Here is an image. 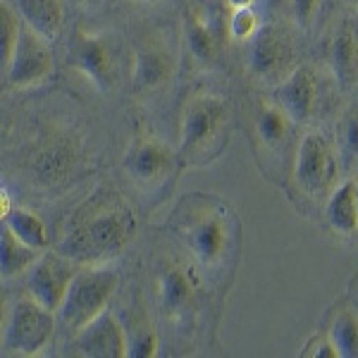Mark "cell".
<instances>
[{
	"label": "cell",
	"mask_w": 358,
	"mask_h": 358,
	"mask_svg": "<svg viewBox=\"0 0 358 358\" xmlns=\"http://www.w3.org/2000/svg\"><path fill=\"white\" fill-rule=\"evenodd\" d=\"M136 234V217L113 189H98L74 210L57 253L82 265H98L120 253Z\"/></svg>",
	"instance_id": "6da1fadb"
},
{
	"label": "cell",
	"mask_w": 358,
	"mask_h": 358,
	"mask_svg": "<svg viewBox=\"0 0 358 358\" xmlns=\"http://www.w3.org/2000/svg\"><path fill=\"white\" fill-rule=\"evenodd\" d=\"M232 217L224 208L213 199L196 194L187 199L177 210L175 232L192 256L206 268H217L224 263L232 244Z\"/></svg>",
	"instance_id": "7a4b0ae2"
},
{
	"label": "cell",
	"mask_w": 358,
	"mask_h": 358,
	"mask_svg": "<svg viewBox=\"0 0 358 358\" xmlns=\"http://www.w3.org/2000/svg\"><path fill=\"white\" fill-rule=\"evenodd\" d=\"M229 110L224 98L215 94H199L189 98L182 115L177 158L192 165H203L224 148L227 141Z\"/></svg>",
	"instance_id": "3957f363"
},
{
	"label": "cell",
	"mask_w": 358,
	"mask_h": 358,
	"mask_svg": "<svg viewBox=\"0 0 358 358\" xmlns=\"http://www.w3.org/2000/svg\"><path fill=\"white\" fill-rule=\"evenodd\" d=\"M67 60L96 89L108 91L120 82V74H122V38L108 29H103V31L74 29L69 34Z\"/></svg>",
	"instance_id": "277c9868"
},
{
	"label": "cell",
	"mask_w": 358,
	"mask_h": 358,
	"mask_svg": "<svg viewBox=\"0 0 358 358\" xmlns=\"http://www.w3.org/2000/svg\"><path fill=\"white\" fill-rule=\"evenodd\" d=\"M115 289H117V273L113 268L91 265V268L77 270L65 294V301L57 310L62 327L72 334L79 332L86 322H91L110 306Z\"/></svg>",
	"instance_id": "5b68a950"
},
{
	"label": "cell",
	"mask_w": 358,
	"mask_h": 358,
	"mask_svg": "<svg viewBox=\"0 0 358 358\" xmlns=\"http://www.w3.org/2000/svg\"><path fill=\"white\" fill-rule=\"evenodd\" d=\"M55 332V313L38 306L31 296L20 299L8 310L0 349L15 356H36Z\"/></svg>",
	"instance_id": "8992f818"
},
{
	"label": "cell",
	"mask_w": 358,
	"mask_h": 358,
	"mask_svg": "<svg viewBox=\"0 0 358 358\" xmlns=\"http://www.w3.org/2000/svg\"><path fill=\"white\" fill-rule=\"evenodd\" d=\"M50 72H53L50 41L22 22L13 57H10V65L5 69V79L15 89H29V86L45 82Z\"/></svg>",
	"instance_id": "52a82bcc"
},
{
	"label": "cell",
	"mask_w": 358,
	"mask_h": 358,
	"mask_svg": "<svg viewBox=\"0 0 358 358\" xmlns=\"http://www.w3.org/2000/svg\"><path fill=\"white\" fill-rule=\"evenodd\" d=\"M177 153L160 138H136L124 155V172L136 187L155 192L175 175Z\"/></svg>",
	"instance_id": "ba28073f"
},
{
	"label": "cell",
	"mask_w": 358,
	"mask_h": 358,
	"mask_svg": "<svg viewBox=\"0 0 358 358\" xmlns=\"http://www.w3.org/2000/svg\"><path fill=\"white\" fill-rule=\"evenodd\" d=\"M337 177V163H334L332 146L322 134L310 131L301 138L294 163V182L303 194L322 196L330 189Z\"/></svg>",
	"instance_id": "9c48e42d"
},
{
	"label": "cell",
	"mask_w": 358,
	"mask_h": 358,
	"mask_svg": "<svg viewBox=\"0 0 358 358\" xmlns=\"http://www.w3.org/2000/svg\"><path fill=\"white\" fill-rule=\"evenodd\" d=\"M246 65L251 77L261 79V82H282L296 67L294 65V48L289 38L273 27L258 29L248 38Z\"/></svg>",
	"instance_id": "30bf717a"
},
{
	"label": "cell",
	"mask_w": 358,
	"mask_h": 358,
	"mask_svg": "<svg viewBox=\"0 0 358 358\" xmlns=\"http://www.w3.org/2000/svg\"><path fill=\"white\" fill-rule=\"evenodd\" d=\"M77 273L74 261H69L62 253H45L29 268L27 292L38 306H43L50 313L60 310L65 294L72 285V277Z\"/></svg>",
	"instance_id": "8fae6325"
},
{
	"label": "cell",
	"mask_w": 358,
	"mask_h": 358,
	"mask_svg": "<svg viewBox=\"0 0 358 358\" xmlns=\"http://www.w3.org/2000/svg\"><path fill=\"white\" fill-rule=\"evenodd\" d=\"M74 351L89 358H127V330L113 315V310H103L91 322H86L79 332H74Z\"/></svg>",
	"instance_id": "7c38bea8"
},
{
	"label": "cell",
	"mask_w": 358,
	"mask_h": 358,
	"mask_svg": "<svg viewBox=\"0 0 358 358\" xmlns=\"http://www.w3.org/2000/svg\"><path fill=\"white\" fill-rule=\"evenodd\" d=\"M175 77V55L158 36H146L134 45L131 82L136 91H153Z\"/></svg>",
	"instance_id": "4fadbf2b"
},
{
	"label": "cell",
	"mask_w": 358,
	"mask_h": 358,
	"mask_svg": "<svg viewBox=\"0 0 358 358\" xmlns=\"http://www.w3.org/2000/svg\"><path fill=\"white\" fill-rule=\"evenodd\" d=\"M275 103L292 117V122H306L315 110L317 82L310 67L296 65L275 89Z\"/></svg>",
	"instance_id": "5bb4252c"
},
{
	"label": "cell",
	"mask_w": 358,
	"mask_h": 358,
	"mask_svg": "<svg viewBox=\"0 0 358 358\" xmlns=\"http://www.w3.org/2000/svg\"><path fill=\"white\" fill-rule=\"evenodd\" d=\"M330 67L342 89H351L358 82V34L351 27H342L330 41Z\"/></svg>",
	"instance_id": "9a60e30c"
},
{
	"label": "cell",
	"mask_w": 358,
	"mask_h": 358,
	"mask_svg": "<svg viewBox=\"0 0 358 358\" xmlns=\"http://www.w3.org/2000/svg\"><path fill=\"white\" fill-rule=\"evenodd\" d=\"M15 8L24 24L48 41H55L65 22V0H17Z\"/></svg>",
	"instance_id": "2e32d148"
},
{
	"label": "cell",
	"mask_w": 358,
	"mask_h": 358,
	"mask_svg": "<svg viewBox=\"0 0 358 358\" xmlns=\"http://www.w3.org/2000/svg\"><path fill=\"white\" fill-rule=\"evenodd\" d=\"M194 280L189 270L179 265H167L158 275V299L165 313H182L194 299Z\"/></svg>",
	"instance_id": "e0dca14e"
},
{
	"label": "cell",
	"mask_w": 358,
	"mask_h": 358,
	"mask_svg": "<svg viewBox=\"0 0 358 358\" xmlns=\"http://www.w3.org/2000/svg\"><path fill=\"white\" fill-rule=\"evenodd\" d=\"M325 215L330 227L337 234H356L358 232V199H356V179H346L327 196Z\"/></svg>",
	"instance_id": "ac0fdd59"
},
{
	"label": "cell",
	"mask_w": 358,
	"mask_h": 358,
	"mask_svg": "<svg viewBox=\"0 0 358 358\" xmlns=\"http://www.w3.org/2000/svg\"><path fill=\"white\" fill-rule=\"evenodd\" d=\"M38 248H31L17 236L13 229L0 220V277H17L29 273L34 263L38 261Z\"/></svg>",
	"instance_id": "d6986e66"
},
{
	"label": "cell",
	"mask_w": 358,
	"mask_h": 358,
	"mask_svg": "<svg viewBox=\"0 0 358 358\" xmlns=\"http://www.w3.org/2000/svg\"><path fill=\"white\" fill-rule=\"evenodd\" d=\"M184 38H187L192 55L201 65H215L217 55H220V41H217L210 22L196 13H187V17H184Z\"/></svg>",
	"instance_id": "ffe728a7"
},
{
	"label": "cell",
	"mask_w": 358,
	"mask_h": 358,
	"mask_svg": "<svg viewBox=\"0 0 358 358\" xmlns=\"http://www.w3.org/2000/svg\"><path fill=\"white\" fill-rule=\"evenodd\" d=\"M292 134V117L277 103H265L256 115V136L268 151H280Z\"/></svg>",
	"instance_id": "44dd1931"
},
{
	"label": "cell",
	"mask_w": 358,
	"mask_h": 358,
	"mask_svg": "<svg viewBox=\"0 0 358 358\" xmlns=\"http://www.w3.org/2000/svg\"><path fill=\"white\" fill-rule=\"evenodd\" d=\"M3 220L22 241H24V244H29L31 248H38V251H41V248L48 246V229H45L43 220L36 215V213L27 210V208H13Z\"/></svg>",
	"instance_id": "7402d4cb"
},
{
	"label": "cell",
	"mask_w": 358,
	"mask_h": 358,
	"mask_svg": "<svg viewBox=\"0 0 358 358\" xmlns=\"http://www.w3.org/2000/svg\"><path fill=\"white\" fill-rule=\"evenodd\" d=\"M72 163H74V153L69 151V146H65V143L45 148L36 158V179L55 187V184L67 179L69 170H72Z\"/></svg>",
	"instance_id": "603a6c76"
},
{
	"label": "cell",
	"mask_w": 358,
	"mask_h": 358,
	"mask_svg": "<svg viewBox=\"0 0 358 358\" xmlns=\"http://www.w3.org/2000/svg\"><path fill=\"white\" fill-rule=\"evenodd\" d=\"M330 339L339 358H358V315L356 310L342 308L332 320Z\"/></svg>",
	"instance_id": "cb8c5ba5"
},
{
	"label": "cell",
	"mask_w": 358,
	"mask_h": 358,
	"mask_svg": "<svg viewBox=\"0 0 358 358\" xmlns=\"http://www.w3.org/2000/svg\"><path fill=\"white\" fill-rule=\"evenodd\" d=\"M20 29L22 17L17 13V8L10 5L8 0H0V77H5V69L10 65Z\"/></svg>",
	"instance_id": "d4e9b609"
},
{
	"label": "cell",
	"mask_w": 358,
	"mask_h": 358,
	"mask_svg": "<svg viewBox=\"0 0 358 358\" xmlns=\"http://www.w3.org/2000/svg\"><path fill=\"white\" fill-rule=\"evenodd\" d=\"M337 138L346 165H358V108H351L349 113L339 120Z\"/></svg>",
	"instance_id": "484cf974"
},
{
	"label": "cell",
	"mask_w": 358,
	"mask_h": 358,
	"mask_svg": "<svg viewBox=\"0 0 358 358\" xmlns=\"http://www.w3.org/2000/svg\"><path fill=\"white\" fill-rule=\"evenodd\" d=\"M227 24H229V36L234 41H248L261 29V17H258L253 5H244V8H232Z\"/></svg>",
	"instance_id": "4316f807"
},
{
	"label": "cell",
	"mask_w": 358,
	"mask_h": 358,
	"mask_svg": "<svg viewBox=\"0 0 358 358\" xmlns=\"http://www.w3.org/2000/svg\"><path fill=\"white\" fill-rule=\"evenodd\" d=\"M158 354V334L151 325H136L134 334H127V356L153 358Z\"/></svg>",
	"instance_id": "83f0119b"
},
{
	"label": "cell",
	"mask_w": 358,
	"mask_h": 358,
	"mask_svg": "<svg viewBox=\"0 0 358 358\" xmlns=\"http://www.w3.org/2000/svg\"><path fill=\"white\" fill-rule=\"evenodd\" d=\"M303 356H313V358H339L337 349H334L330 334L327 337H315L313 342L306 344Z\"/></svg>",
	"instance_id": "f1b7e54d"
},
{
	"label": "cell",
	"mask_w": 358,
	"mask_h": 358,
	"mask_svg": "<svg viewBox=\"0 0 358 358\" xmlns=\"http://www.w3.org/2000/svg\"><path fill=\"white\" fill-rule=\"evenodd\" d=\"M317 8H320V0H292V15L296 20V24L306 27L315 17Z\"/></svg>",
	"instance_id": "f546056e"
},
{
	"label": "cell",
	"mask_w": 358,
	"mask_h": 358,
	"mask_svg": "<svg viewBox=\"0 0 358 358\" xmlns=\"http://www.w3.org/2000/svg\"><path fill=\"white\" fill-rule=\"evenodd\" d=\"M8 310H10V303H8V292L0 287V342H3V332H5V320H8Z\"/></svg>",
	"instance_id": "4dcf8cb0"
},
{
	"label": "cell",
	"mask_w": 358,
	"mask_h": 358,
	"mask_svg": "<svg viewBox=\"0 0 358 358\" xmlns=\"http://www.w3.org/2000/svg\"><path fill=\"white\" fill-rule=\"evenodd\" d=\"M10 210H13V206H10V196L3 187H0V220H3Z\"/></svg>",
	"instance_id": "1f68e13d"
},
{
	"label": "cell",
	"mask_w": 358,
	"mask_h": 358,
	"mask_svg": "<svg viewBox=\"0 0 358 358\" xmlns=\"http://www.w3.org/2000/svg\"><path fill=\"white\" fill-rule=\"evenodd\" d=\"M74 8H82V10H94V8H101L103 0H69Z\"/></svg>",
	"instance_id": "d6a6232c"
},
{
	"label": "cell",
	"mask_w": 358,
	"mask_h": 358,
	"mask_svg": "<svg viewBox=\"0 0 358 358\" xmlns=\"http://www.w3.org/2000/svg\"><path fill=\"white\" fill-rule=\"evenodd\" d=\"M229 8H244V5H253V0H227Z\"/></svg>",
	"instance_id": "836d02e7"
},
{
	"label": "cell",
	"mask_w": 358,
	"mask_h": 358,
	"mask_svg": "<svg viewBox=\"0 0 358 358\" xmlns=\"http://www.w3.org/2000/svg\"><path fill=\"white\" fill-rule=\"evenodd\" d=\"M129 3H160V0H129Z\"/></svg>",
	"instance_id": "e575fe53"
},
{
	"label": "cell",
	"mask_w": 358,
	"mask_h": 358,
	"mask_svg": "<svg viewBox=\"0 0 358 358\" xmlns=\"http://www.w3.org/2000/svg\"><path fill=\"white\" fill-rule=\"evenodd\" d=\"M356 199H358V182H356Z\"/></svg>",
	"instance_id": "d590c367"
},
{
	"label": "cell",
	"mask_w": 358,
	"mask_h": 358,
	"mask_svg": "<svg viewBox=\"0 0 358 358\" xmlns=\"http://www.w3.org/2000/svg\"><path fill=\"white\" fill-rule=\"evenodd\" d=\"M354 3H356V5H358V0H354Z\"/></svg>",
	"instance_id": "8d00e7d4"
}]
</instances>
